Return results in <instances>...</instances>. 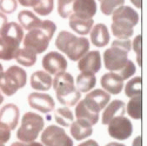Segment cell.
Listing matches in <instances>:
<instances>
[{
    "label": "cell",
    "instance_id": "obj_45",
    "mask_svg": "<svg viewBox=\"0 0 147 146\" xmlns=\"http://www.w3.org/2000/svg\"><path fill=\"white\" fill-rule=\"evenodd\" d=\"M106 146H126V145L121 144V143H115V141H113V143H109V144H107Z\"/></svg>",
    "mask_w": 147,
    "mask_h": 146
},
{
    "label": "cell",
    "instance_id": "obj_9",
    "mask_svg": "<svg viewBox=\"0 0 147 146\" xmlns=\"http://www.w3.org/2000/svg\"><path fill=\"white\" fill-rule=\"evenodd\" d=\"M128 62V52L111 46L104 52V64L109 72H119Z\"/></svg>",
    "mask_w": 147,
    "mask_h": 146
},
{
    "label": "cell",
    "instance_id": "obj_29",
    "mask_svg": "<svg viewBox=\"0 0 147 146\" xmlns=\"http://www.w3.org/2000/svg\"><path fill=\"white\" fill-rule=\"evenodd\" d=\"M142 78L140 76L132 78L125 87V95L128 97V98H132V97H136L141 94V89H142Z\"/></svg>",
    "mask_w": 147,
    "mask_h": 146
},
{
    "label": "cell",
    "instance_id": "obj_38",
    "mask_svg": "<svg viewBox=\"0 0 147 146\" xmlns=\"http://www.w3.org/2000/svg\"><path fill=\"white\" fill-rule=\"evenodd\" d=\"M11 138V130L3 123H0V144H5Z\"/></svg>",
    "mask_w": 147,
    "mask_h": 146
},
{
    "label": "cell",
    "instance_id": "obj_6",
    "mask_svg": "<svg viewBox=\"0 0 147 146\" xmlns=\"http://www.w3.org/2000/svg\"><path fill=\"white\" fill-rule=\"evenodd\" d=\"M45 125L44 118L33 112H26L22 116L20 127L17 132V138L22 143L34 141L39 137Z\"/></svg>",
    "mask_w": 147,
    "mask_h": 146
},
{
    "label": "cell",
    "instance_id": "obj_41",
    "mask_svg": "<svg viewBox=\"0 0 147 146\" xmlns=\"http://www.w3.org/2000/svg\"><path fill=\"white\" fill-rule=\"evenodd\" d=\"M7 22H8V20H7L6 14H4L3 12H0V33H1V31L4 30V27L6 26Z\"/></svg>",
    "mask_w": 147,
    "mask_h": 146
},
{
    "label": "cell",
    "instance_id": "obj_35",
    "mask_svg": "<svg viewBox=\"0 0 147 146\" xmlns=\"http://www.w3.org/2000/svg\"><path fill=\"white\" fill-rule=\"evenodd\" d=\"M18 0H0V12L4 14H11L17 9Z\"/></svg>",
    "mask_w": 147,
    "mask_h": 146
},
{
    "label": "cell",
    "instance_id": "obj_33",
    "mask_svg": "<svg viewBox=\"0 0 147 146\" xmlns=\"http://www.w3.org/2000/svg\"><path fill=\"white\" fill-rule=\"evenodd\" d=\"M76 0H58V14L67 19L72 13H73V4H74Z\"/></svg>",
    "mask_w": 147,
    "mask_h": 146
},
{
    "label": "cell",
    "instance_id": "obj_8",
    "mask_svg": "<svg viewBox=\"0 0 147 146\" xmlns=\"http://www.w3.org/2000/svg\"><path fill=\"white\" fill-rule=\"evenodd\" d=\"M107 132L109 137H112L119 141H122L128 139L132 136L133 125L128 118L120 116L112 119L107 124Z\"/></svg>",
    "mask_w": 147,
    "mask_h": 146
},
{
    "label": "cell",
    "instance_id": "obj_44",
    "mask_svg": "<svg viewBox=\"0 0 147 146\" xmlns=\"http://www.w3.org/2000/svg\"><path fill=\"white\" fill-rule=\"evenodd\" d=\"M131 3L137 8H141V6H142V0H131Z\"/></svg>",
    "mask_w": 147,
    "mask_h": 146
},
{
    "label": "cell",
    "instance_id": "obj_37",
    "mask_svg": "<svg viewBox=\"0 0 147 146\" xmlns=\"http://www.w3.org/2000/svg\"><path fill=\"white\" fill-rule=\"evenodd\" d=\"M112 46L121 48V50H125L126 52H129L132 48V41L129 39H115L112 43Z\"/></svg>",
    "mask_w": 147,
    "mask_h": 146
},
{
    "label": "cell",
    "instance_id": "obj_22",
    "mask_svg": "<svg viewBox=\"0 0 147 146\" xmlns=\"http://www.w3.org/2000/svg\"><path fill=\"white\" fill-rule=\"evenodd\" d=\"M53 79L46 71H35L31 76V87L36 91H48L52 87Z\"/></svg>",
    "mask_w": 147,
    "mask_h": 146
},
{
    "label": "cell",
    "instance_id": "obj_42",
    "mask_svg": "<svg viewBox=\"0 0 147 146\" xmlns=\"http://www.w3.org/2000/svg\"><path fill=\"white\" fill-rule=\"evenodd\" d=\"M78 146H99V144H98L95 140H93V139H90V140H86V141L79 144Z\"/></svg>",
    "mask_w": 147,
    "mask_h": 146
},
{
    "label": "cell",
    "instance_id": "obj_48",
    "mask_svg": "<svg viewBox=\"0 0 147 146\" xmlns=\"http://www.w3.org/2000/svg\"><path fill=\"white\" fill-rule=\"evenodd\" d=\"M0 146H5V145L4 144H0Z\"/></svg>",
    "mask_w": 147,
    "mask_h": 146
},
{
    "label": "cell",
    "instance_id": "obj_14",
    "mask_svg": "<svg viewBox=\"0 0 147 146\" xmlns=\"http://www.w3.org/2000/svg\"><path fill=\"white\" fill-rule=\"evenodd\" d=\"M0 36L9 45L19 48L24 39V28L17 22H7L0 33Z\"/></svg>",
    "mask_w": 147,
    "mask_h": 146
},
{
    "label": "cell",
    "instance_id": "obj_12",
    "mask_svg": "<svg viewBox=\"0 0 147 146\" xmlns=\"http://www.w3.org/2000/svg\"><path fill=\"white\" fill-rule=\"evenodd\" d=\"M109 100H111V94L109 93H107L104 90H94L88 94H86L84 103L93 112L100 113V111L105 108V106L109 103Z\"/></svg>",
    "mask_w": 147,
    "mask_h": 146
},
{
    "label": "cell",
    "instance_id": "obj_47",
    "mask_svg": "<svg viewBox=\"0 0 147 146\" xmlns=\"http://www.w3.org/2000/svg\"><path fill=\"white\" fill-rule=\"evenodd\" d=\"M3 72H4V68H3V65H1V64H0V76H1V74H3Z\"/></svg>",
    "mask_w": 147,
    "mask_h": 146
},
{
    "label": "cell",
    "instance_id": "obj_23",
    "mask_svg": "<svg viewBox=\"0 0 147 146\" xmlns=\"http://www.w3.org/2000/svg\"><path fill=\"white\" fill-rule=\"evenodd\" d=\"M18 21H19V25L24 30H27V31L36 28L41 24V20L34 13H32L31 11H27V9H22L21 12H19Z\"/></svg>",
    "mask_w": 147,
    "mask_h": 146
},
{
    "label": "cell",
    "instance_id": "obj_27",
    "mask_svg": "<svg viewBox=\"0 0 147 146\" xmlns=\"http://www.w3.org/2000/svg\"><path fill=\"white\" fill-rule=\"evenodd\" d=\"M125 110L127 111L128 116L133 119H141L142 117V95H136L132 97L131 100L125 106Z\"/></svg>",
    "mask_w": 147,
    "mask_h": 146
},
{
    "label": "cell",
    "instance_id": "obj_3",
    "mask_svg": "<svg viewBox=\"0 0 147 146\" xmlns=\"http://www.w3.org/2000/svg\"><path fill=\"white\" fill-rule=\"evenodd\" d=\"M55 47L61 53L66 54L72 62H78L88 52L90 41L87 38H79L68 31H61L55 39Z\"/></svg>",
    "mask_w": 147,
    "mask_h": 146
},
{
    "label": "cell",
    "instance_id": "obj_18",
    "mask_svg": "<svg viewBox=\"0 0 147 146\" xmlns=\"http://www.w3.org/2000/svg\"><path fill=\"white\" fill-rule=\"evenodd\" d=\"M95 0H76L73 4V13L81 18H93L96 13Z\"/></svg>",
    "mask_w": 147,
    "mask_h": 146
},
{
    "label": "cell",
    "instance_id": "obj_1",
    "mask_svg": "<svg viewBox=\"0 0 147 146\" xmlns=\"http://www.w3.org/2000/svg\"><path fill=\"white\" fill-rule=\"evenodd\" d=\"M139 14L129 6L122 5L112 13L111 31L118 39H129L134 33L133 27L138 25Z\"/></svg>",
    "mask_w": 147,
    "mask_h": 146
},
{
    "label": "cell",
    "instance_id": "obj_13",
    "mask_svg": "<svg viewBox=\"0 0 147 146\" xmlns=\"http://www.w3.org/2000/svg\"><path fill=\"white\" fill-rule=\"evenodd\" d=\"M101 68V55L99 51H88L78 60V70L95 74Z\"/></svg>",
    "mask_w": 147,
    "mask_h": 146
},
{
    "label": "cell",
    "instance_id": "obj_46",
    "mask_svg": "<svg viewBox=\"0 0 147 146\" xmlns=\"http://www.w3.org/2000/svg\"><path fill=\"white\" fill-rule=\"evenodd\" d=\"M3 103H4V95L0 92V104H3Z\"/></svg>",
    "mask_w": 147,
    "mask_h": 146
},
{
    "label": "cell",
    "instance_id": "obj_26",
    "mask_svg": "<svg viewBox=\"0 0 147 146\" xmlns=\"http://www.w3.org/2000/svg\"><path fill=\"white\" fill-rule=\"evenodd\" d=\"M14 59L17 60V63L19 65L32 67L36 63V54L33 51L28 50V48L22 47V48H18V51L16 52V55H14Z\"/></svg>",
    "mask_w": 147,
    "mask_h": 146
},
{
    "label": "cell",
    "instance_id": "obj_30",
    "mask_svg": "<svg viewBox=\"0 0 147 146\" xmlns=\"http://www.w3.org/2000/svg\"><path fill=\"white\" fill-rule=\"evenodd\" d=\"M36 14L46 17L52 13L54 8V0H38L36 4L32 7Z\"/></svg>",
    "mask_w": 147,
    "mask_h": 146
},
{
    "label": "cell",
    "instance_id": "obj_20",
    "mask_svg": "<svg viewBox=\"0 0 147 146\" xmlns=\"http://www.w3.org/2000/svg\"><path fill=\"white\" fill-rule=\"evenodd\" d=\"M68 18H69V21H68L69 27L80 35L88 34L94 25L93 18H81L76 14H71Z\"/></svg>",
    "mask_w": 147,
    "mask_h": 146
},
{
    "label": "cell",
    "instance_id": "obj_5",
    "mask_svg": "<svg viewBox=\"0 0 147 146\" xmlns=\"http://www.w3.org/2000/svg\"><path fill=\"white\" fill-rule=\"evenodd\" d=\"M27 82V73L20 66H9L0 76V92L12 97Z\"/></svg>",
    "mask_w": 147,
    "mask_h": 146
},
{
    "label": "cell",
    "instance_id": "obj_19",
    "mask_svg": "<svg viewBox=\"0 0 147 146\" xmlns=\"http://www.w3.org/2000/svg\"><path fill=\"white\" fill-rule=\"evenodd\" d=\"M125 103L122 100H113L111 103H108L105 108H104V113L101 118V123L104 125H107L112 119L124 116L125 114Z\"/></svg>",
    "mask_w": 147,
    "mask_h": 146
},
{
    "label": "cell",
    "instance_id": "obj_11",
    "mask_svg": "<svg viewBox=\"0 0 147 146\" xmlns=\"http://www.w3.org/2000/svg\"><path fill=\"white\" fill-rule=\"evenodd\" d=\"M28 105L33 108L36 110L41 113H50L52 112L55 104L53 98L47 94V93H41V92H32L28 94Z\"/></svg>",
    "mask_w": 147,
    "mask_h": 146
},
{
    "label": "cell",
    "instance_id": "obj_43",
    "mask_svg": "<svg viewBox=\"0 0 147 146\" xmlns=\"http://www.w3.org/2000/svg\"><path fill=\"white\" fill-rule=\"evenodd\" d=\"M132 146H142V144H141V136H138L136 139L133 140Z\"/></svg>",
    "mask_w": 147,
    "mask_h": 146
},
{
    "label": "cell",
    "instance_id": "obj_31",
    "mask_svg": "<svg viewBox=\"0 0 147 146\" xmlns=\"http://www.w3.org/2000/svg\"><path fill=\"white\" fill-rule=\"evenodd\" d=\"M126 0H101L100 1V9L102 14L105 16H112V13L118 9L120 6L125 5Z\"/></svg>",
    "mask_w": 147,
    "mask_h": 146
},
{
    "label": "cell",
    "instance_id": "obj_7",
    "mask_svg": "<svg viewBox=\"0 0 147 146\" xmlns=\"http://www.w3.org/2000/svg\"><path fill=\"white\" fill-rule=\"evenodd\" d=\"M41 144L44 146H73V140L64 128L50 125L41 133Z\"/></svg>",
    "mask_w": 147,
    "mask_h": 146
},
{
    "label": "cell",
    "instance_id": "obj_34",
    "mask_svg": "<svg viewBox=\"0 0 147 146\" xmlns=\"http://www.w3.org/2000/svg\"><path fill=\"white\" fill-rule=\"evenodd\" d=\"M137 68H136V65H134V63L132 62V60L128 59V62L126 63V65L122 67L119 72H118V74L121 77L122 80H126V79H129L132 76H134V73H136ZM117 73V72H115Z\"/></svg>",
    "mask_w": 147,
    "mask_h": 146
},
{
    "label": "cell",
    "instance_id": "obj_4",
    "mask_svg": "<svg viewBox=\"0 0 147 146\" xmlns=\"http://www.w3.org/2000/svg\"><path fill=\"white\" fill-rule=\"evenodd\" d=\"M52 86L55 91L58 101L65 106H74L81 98V92L77 90L74 79H73L71 73L63 72L55 74Z\"/></svg>",
    "mask_w": 147,
    "mask_h": 146
},
{
    "label": "cell",
    "instance_id": "obj_17",
    "mask_svg": "<svg viewBox=\"0 0 147 146\" xmlns=\"http://www.w3.org/2000/svg\"><path fill=\"white\" fill-rule=\"evenodd\" d=\"M69 132H71V136L76 140L81 141L84 139L88 138L90 136H92L93 128L88 121L84 119H77V121H73L69 125Z\"/></svg>",
    "mask_w": 147,
    "mask_h": 146
},
{
    "label": "cell",
    "instance_id": "obj_24",
    "mask_svg": "<svg viewBox=\"0 0 147 146\" xmlns=\"http://www.w3.org/2000/svg\"><path fill=\"white\" fill-rule=\"evenodd\" d=\"M76 117H77V119H84V120L88 121L92 126L95 125L98 121H99V113H95L92 111V110H90L86 106V104L84 103V100H79L77 103Z\"/></svg>",
    "mask_w": 147,
    "mask_h": 146
},
{
    "label": "cell",
    "instance_id": "obj_16",
    "mask_svg": "<svg viewBox=\"0 0 147 146\" xmlns=\"http://www.w3.org/2000/svg\"><path fill=\"white\" fill-rule=\"evenodd\" d=\"M19 107L14 104H6L0 110V123L5 124L9 130H14L19 121Z\"/></svg>",
    "mask_w": 147,
    "mask_h": 146
},
{
    "label": "cell",
    "instance_id": "obj_49",
    "mask_svg": "<svg viewBox=\"0 0 147 146\" xmlns=\"http://www.w3.org/2000/svg\"><path fill=\"white\" fill-rule=\"evenodd\" d=\"M99 1H101V0H99Z\"/></svg>",
    "mask_w": 147,
    "mask_h": 146
},
{
    "label": "cell",
    "instance_id": "obj_36",
    "mask_svg": "<svg viewBox=\"0 0 147 146\" xmlns=\"http://www.w3.org/2000/svg\"><path fill=\"white\" fill-rule=\"evenodd\" d=\"M141 43H142V39H141V35H137L134 38L133 43H132V46H133V50L134 52L137 53V59H138V65L141 66Z\"/></svg>",
    "mask_w": 147,
    "mask_h": 146
},
{
    "label": "cell",
    "instance_id": "obj_21",
    "mask_svg": "<svg viewBox=\"0 0 147 146\" xmlns=\"http://www.w3.org/2000/svg\"><path fill=\"white\" fill-rule=\"evenodd\" d=\"M90 33H91V41L95 47H105L109 43V32L105 24L93 25Z\"/></svg>",
    "mask_w": 147,
    "mask_h": 146
},
{
    "label": "cell",
    "instance_id": "obj_28",
    "mask_svg": "<svg viewBox=\"0 0 147 146\" xmlns=\"http://www.w3.org/2000/svg\"><path fill=\"white\" fill-rule=\"evenodd\" d=\"M54 118H55V121L60 126L69 127V125L73 123V120H74V114H73V112L68 107H61L55 111Z\"/></svg>",
    "mask_w": 147,
    "mask_h": 146
},
{
    "label": "cell",
    "instance_id": "obj_15",
    "mask_svg": "<svg viewBox=\"0 0 147 146\" xmlns=\"http://www.w3.org/2000/svg\"><path fill=\"white\" fill-rule=\"evenodd\" d=\"M100 84L104 91L109 94H119L124 89V80L115 72H107L102 74Z\"/></svg>",
    "mask_w": 147,
    "mask_h": 146
},
{
    "label": "cell",
    "instance_id": "obj_40",
    "mask_svg": "<svg viewBox=\"0 0 147 146\" xmlns=\"http://www.w3.org/2000/svg\"><path fill=\"white\" fill-rule=\"evenodd\" d=\"M19 4L24 7H33L38 0H18Z\"/></svg>",
    "mask_w": 147,
    "mask_h": 146
},
{
    "label": "cell",
    "instance_id": "obj_25",
    "mask_svg": "<svg viewBox=\"0 0 147 146\" xmlns=\"http://www.w3.org/2000/svg\"><path fill=\"white\" fill-rule=\"evenodd\" d=\"M96 84V78L92 73L80 72V74L77 77L76 87L79 92H90Z\"/></svg>",
    "mask_w": 147,
    "mask_h": 146
},
{
    "label": "cell",
    "instance_id": "obj_32",
    "mask_svg": "<svg viewBox=\"0 0 147 146\" xmlns=\"http://www.w3.org/2000/svg\"><path fill=\"white\" fill-rule=\"evenodd\" d=\"M18 51V48L9 45L6 43L1 36H0V59L3 60H12L14 59L16 52Z\"/></svg>",
    "mask_w": 147,
    "mask_h": 146
},
{
    "label": "cell",
    "instance_id": "obj_2",
    "mask_svg": "<svg viewBox=\"0 0 147 146\" xmlns=\"http://www.w3.org/2000/svg\"><path fill=\"white\" fill-rule=\"evenodd\" d=\"M57 31V25L51 20L41 21L40 26L33 28L27 32V34L24 36L22 43L24 47L33 51L35 54L44 53L50 45L51 39Z\"/></svg>",
    "mask_w": 147,
    "mask_h": 146
},
{
    "label": "cell",
    "instance_id": "obj_10",
    "mask_svg": "<svg viewBox=\"0 0 147 146\" xmlns=\"http://www.w3.org/2000/svg\"><path fill=\"white\" fill-rule=\"evenodd\" d=\"M67 66L66 58L59 52H50L42 58V67L48 74L55 76L58 73L66 72Z\"/></svg>",
    "mask_w": 147,
    "mask_h": 146
},
{
    "label": "cell",
    "instance_id": "obj_39",
    "mask_svg": "<svg viewBox=\"0 0 147 146\" xmlns=\"http://www.w3.org/2000/svg\"><path fill=\"white\" fill-rule=\"evenodd\" d=\"M11 146H44L39 141H31V143H22V141H17V143H13Z\"/></svg>",
    "mask_w": 147,
    "mask_h": 146
}]
</instances>
